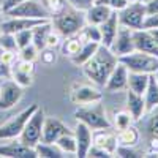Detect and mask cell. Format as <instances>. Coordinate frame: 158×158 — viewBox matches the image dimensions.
Wrapping results in <instances>:
<instances>
[{
  "instance_id": "603a6c76",
  "label": "cell",
  "mask_w": 158,
  "mask_h": 158,
  "mask_svg": "<svg viewBox=\"0 0 158 158\" xmlns=\"http://www.w3.org/2000/svg\"><path fill=\"white\" fill-rule=\"evenodd\" d=\"M141 139V131L135 127V125H130L123 130H118L117 131V141H118V146H125V147H136L138 142Z\"/></svg>"
},
{
  "instance_id": "ab89813d",
  "label": "cell",
  "mask_w": 158,
  "mask_h": 158,
  "mask_svg": "<svg viewBox=\"0 0 158 158\" xmlns=\"http://www.w3.org/2000/svg\"><path fill=\"white\" fill-rule=\"evenodd\" d=\"M41 2L44 3V6L51 11V16L52 15H56V13H59L65 3H67V0H41Z\"/></svg>"
},
{
  "instance_id": "d6986e66",
  "label": "cell",
  "mask_w": 158,
  "mask_h": 158,
  "mask_svg": "<svg viewBox=\"0 0 158 158\" xmlns=\"http://www.w3.org/2000/svg\"><path fill=\"white\" fill-rule=\"evenodd\" d=\"M94 144L106 152H109L112 156H115V150L118 147V141H117V131L111 128H101L94 131Z\"/></svg>"
},
{
  "instance_id": "681fc988",
  "label": "cell",
  "mask_w": 158,
  "mask_h": 158,
  "mask_svg": "<svg viewBox=\"0 0 158 158\" xmlns=\"http://www.w3.org/2000/svg\"><path fill=\"white\" fill-rule=\"evenodd\" d=\"M128 2H138V3H147L150 0H128Z\"/></svg>"
},
{
  "instance_id": "f546056e",
  "label": "cell",
  "mask_w": 158,
  "mask_h": 158,
  "mask_svg": "<svg viewBox=\"0 0 158 158\" xmlns=\"http://www.w3.org/2000/svg\"><path fill=\"white\" fill-rule=\"evenodd\" d=\"M54 144H56V146H57L65 155H76L77 144H76V138H74V135H73V131H71V133H67V135L60 136Z\"/></svg>"
},
{
  "instance_id": "f6af8a7d",
  "label": "cell",
  "mask_w": 158,
  "mask_h": 158,
  "mask_svg": "<svg viewBox=\"0 0 158 158\" xmlns=\"http://www.w3.org/2000/svg\"><path fill=\"white\" fill-rule=\"evenodd\" d=\"M22 2H25V0H3L2 8H3V11L6 13V11H10L11 8H15V6H18L19 3H22Z\"/></svg>"
},
{
  "instance_id": "5b68a950",
  "label": "cell",
  "mask_w": 158,
  "mask_h": 158,
  "mask_svg": "<svg viewBox=\"0 0 158 158\" xmlns=\"http://www.w3.org/2000/svg\"><path fill=\"white\" fill-rule=\"evenodd\" d=\"M44 118L46 114L43 111V108H36L33 111V114L30 115V118L25 123L24 130L21 136L18 138L19 142H22L24 146H29V147H35L36 144L41 141V135H43V123H44Z\"/></svg>"
},
{
  "instance_id": "f1b7e54d",
  "label": "cell",
  "mask_w": 158,
  "mask_h": 158,
  "mask_svg": "<svg viewBox=\"0 0 158 158\" xmlns=\"http://www.w3.org/2000/svg\"><path fill=\"white\" fill-rule=\"evenodd\" d=\"M98 48H100V43H84L81 51H79L74 57H71L70 60L76 65V67H82V65L97 52Z\"/></svg>"
},
{
  "instance_id": "7bdbcfd3",
  "label": "cell",
  "mask_w": 158,
  "mask_h": 158,
  "mask_svg": "<svg viewBox=\"0 0 158 158\" xmlns=\"http://www.w3.org/2000/svg\"><path fill=\"white\" fill-rule=\"evenodd\" d=\"M97 2L111 6L114 11H118V10H122V8L128 3V0H97Z\"/></svg>"
},
{
  "instance_id": "f35d334b",
  "label": "cell",
  "mask_w": 158,
  "mask_h": 158,
  "mask_svg": "<svg viewBox=\"0 0 158 158\" xmlns=\"http://www.w3.org/2000/svg\"><path fill=\"white\" fill-rule=\"evenodd\" d=\"M142 29L146 30H156L158 29V13H147L142 22Z\"/></svg>"
},
{
  "instance_id": "e0dca14e",
  "label": "cell",
  "mask_w": 158,
  "mask_h": 158,
  "mask_svg": "<svg viewBox=\"0 0 158 158\" xmlns=\"http://www.w3.org/2000/svg\"><path fill=\"white\" fill-rule=\"evenodd\" d=\"M133 40H135V51L147 52V54L158 57V44L150 30H146V29L133 30Z\"/></svg>"
},
{
  "instance_id": "ba28073f",
  "label": "cell",
  "mask_w": 158,
  "mask_h": 158,
  "mask_svg": "<svg viewBox=\"0 0 158 158\" xmlns=\"http://www.w3.org/2000/svg\"><path fill=\"white\" fill-rule=\"evenodd\" d=\"M6 18H32V19H51V11L44 6L41 2H35V0H25V2L19 3L18 6L11 8L10 11L5 13Z\"/></svg>"
},
{
  "instance_id": "2e32d148",
  "label": "cell",
  "mask_w": 158,
  "mask_h": 158,
  "mask_svg": "<svg viewBox=\"0 0 158 158\" xmlns=\"http://www.w3.org/2000/svg\"><path fill=\"white\" fill-rule=\"evenodd\" d=\"M128 74H130L128 68L118 60V63L111 71L106 84H104V89L108 92H120V90L127 89L128 87Z\"/></svg>"
},
{
  "instance_id": "74e56055",
  "label": "cell",
  "mask_w": 158,
  "mask_h": 158,
  "mask_svg": "<svg viewBox=\"0 0 158 158\" xmlns=\"http://www.w3.org/2000/svg\"><path fill=\"white\" fill-rule=\"evenodd\" d=\"M115 156H120V158H139L144 156L142 153L136 152L135 147H125V146H118L115 150Z\"/></svg>"
},
{
  "instance_id": "ffe728a7",
  "label": "cell",
  "mask_w": 158,
  "mask_h": 158,
  "mask_svg": "<svg viewBox=\"0 0 158 158\" xmlns=\"http://www.w3.org/2000/svg\"><path fill=\"white\" fill-rule=\"evenodd\" d=\"M127 111L131 114V117L135 118V122L141 120V118L147 114L144 95L136 94V92L127 89Z\"/></svg>"
},
{
  "instance_id": "7402d4cb",
  "label": "cell",
  "mask_w": 158,
  "mask_h": 158,
  "mask_svg": "<svg viewBox=\"0 0 158 158\" xmlns=\"http://www.w3.org/2000/svg\"><path fill=\"white\" fill-rule=\"evenodd\" d=\"M118 16H117V11H112V15L104 21L101 25H100V32H101V44L106 46V48H111L114 38L118 32Z\"/></svg>"
},
{
  "instance_id": "836d02e7",
  "label": "cell",
  "mask_w": 158,
  "mask_h": 158,
  "mask_svg": "<svg viewBox=\"0 0 158 158\" xmlns=\"http://www.w3.org/2000/svg\"><path fill=\"white\" fill-rule=\"evenodd\" d=\"M38 60L41 62L43 65H54L56 60H57V52H56V48H43L40 51V56H38Z\"/></svg>"
},
{
  "instance_id": "44dd1931",
  "label": "cell",
  "mask_w": 158,
  "mask_h": 158,
  "mask_svg": "<svg viewBox=\"0 0 158 158\" xmlns=\"http://www.w3.org/2000/svg\"><path fill=\"white\" fill-rule=\"evenodd\" d=\"M112 8L104 5V3H98L95 2L92 6H89L84 15H85V22L87 24H94V25H101L104 21H106L111 15H112Z\"/></svg>"
},
{
  "instance_id": "b9f144b4",
  "label": "cell",
  "mask_w": 158,
  "mask_h": 158,
  "mask_svg": "<svg viewBox=\"0 0 158 158\" xmlns=\"http://www.w3.org/2000/svg\"><path fill=\"white\" fill-rule=\"evenodd\" d=\"M87 156H90V158H111L112 155H111L109 152H106L104 149L95 146V144H92V147H90L89 152H87Z\"/></svg>"
},
{
  "instance_id": "d4e9b609",
  "label": "cell",
  "mask_w": 158,
  "mask_h": 158,
  "mask_svg": "<svg viewBox=\"0 0 158 158\" xmlns=\"http://www.w3.org/2000/svg\"><path fill=\"white\" fill-rule=\"evenodd\" d=\"M82 44H84V41H82V38L79 36V33L63 38V41H62V44H60L62 54H63L65 57L71 59V57H74V56L77 54L79 51H81Z\"/></svg>"
},
{
  "instance_id": "83f0119b",
  "label": "cell",
  "mask_w": 158,
  "mask_h": 158,
  "mask_svg": "<svg viewBox=\"0 0 158 158\" xmlns=\"http://www.w3.org/2000/svg\"><path fill=\"white\" fill-rule=\"evenodd\" d=\"M52 30V22L51 21H46L43 24L36 25L33 29V35H32V43L41 51L43 48H46V40H48V35L49 32Z\"/></svg>"
},
{
  "instance_id": "ac0fdd59",
  "label": "cell",
  "mask_w": 158,
  "mask_h": 158,
  "mask_svg": "<svg viewBox=\"0 0 158 158\" xmlns=\"http://www.w3.org/2000/svg\"><path fill=\"white\" fill-rule=\"evenodd\" d=\"M0 156L5 158H36L35 147L24 146L18 139H13V142L0 144Z\"/></svg>"
},
{
  "instance_id": "8d00e7d4",
  "label": "cell",
  "mask_w": 158,
  "mask_h": 158,
  "mask_svg": "<svg viewBox=\"0 0 158 158\" xmlns=\"http://www.w3.org/2000/svg\"><path fill=\"white\" fill-rule=\"evenodd\" d=\"M150 114V118L147 122V135L149 138H158V108H155Z\"/></svg>"
},
{
  "instance_id": "7c38bea8",
  "label": "cell",
  "mask_w": 158,
  "mask_h": 158,
  "mask_svg": "<svg viewBox=\"0 0 158 158\" xmlns=\"http://www.w3.org/2000/svg\"><path fill=\"white\" fill-rule=\"evenodd\" d=\"M111 51L117 57H123L130 52L135 51V40H133V30L128 27H118V32L111 44Z\"/></svg>"
},
{
  "instance_id": "9c48e42d",
  "label": "cell",
  "mask_w": 158,
  "mask_h": 158,
  "mask_svg": "<svg viewBox=\"0 0 158 158\" xmlns=\"http://www.w3.org/2000/svg\"><path fill=\"white\" fill-rule=\"evenodd\" d=\"M70 100L76 106L94 104L103 100V92L94 82L92 84H74L70 92Z\"/></svg>"
},
{
  "instance_id": "cb8c5ba5",
  "label": "cell",
  "mask_w": 158,
  "mask_h": 158,
  "mask_svg": "<svg viewBox=\"0 0 158 158\" xmlns=\"http://www.w3.org/2000/svg\"><path fill=\"white\" fill-rule=\"evenodd\" d=\"M150 76H152V74L130 71V74H128V87H127V89L136 92V94L144 95V92H146V89H147V85H149Z\"/></svg>"
},
{
  "instance_id": "e575fe53",
  "label": "cell",
  "mask_w": 158,
  "mask_h": 158,
  "mask_svg": "<svg viewBox=\"0 0 158 158\" xmlns=\"http://www.w3.org/2000/svg\"><path fill=\"white\" fill-rule=\"evenodd\" d=\"M0 49H3V51H19L15 35L6 33V32L0 33Z\"/></svg>"
},
{
  "instance_id": "1f68e13d",
  "label": "cell",
  "mask_w": 158,
  "mask_h": 158,
  "mask_svg": "<svg viewBox=\"0 0 158 158\" xmlns=\"http://www.w3.org/2000/svg\"><path fill=\"white\" fill-rule=\"evenodd\" d=\"M133 123H135V118L131 117V114L125 109V111L115 112L112 127L115 128V131H118V130H123V128H127V127H130V125H133Z\"/></svg>"
},
{
  "instance_id": "6da1fadb",
  "label": "cell",
  "mask_w": 158,
  "mask_h": 158,
  "mask_svg": "<svg viewBox=\"0 0 158 158\" xmlns=\"http://www.w3.org/2000/svg\"><path fill=\"white\" fill-rule=\"evenodd\" d=\"M118 63V57L111 51V48H106L100 44L97 52L92 56L84 65H82V71L89 81L97 84L98 87H104L111 71L114 67Z\"/></svg>"
},
{
  "instance_id": "7a4b0ae2",
  "label": "cell",
  "mask_w": 158,
  "mask_h": 158,
  "mask_svg": "<svg viewBox=\"0 0 158 158\" xmlns=\"http://www.w3.org/2000/svg\"><path fill=\"white\" fill-rule=\"evenodd\" d=\"M51 22H52L54 30H57L63 38L79 33L81 29L87 24L84 11L74 8L73 5H70L68 0H67L65 6L59 13H56V15L51 16Z\"/></svg>"
},
{
  "instance_id": "277c9868",
  "label": "cell",
  "mask_w": 158,
  "mask_h": 158,
  "mask_svg": "<svg viewBox=\"0 0 158 158\" xmlns=\"http://www.w3.org/2000/svg\"><path fill=\"white\" fill-rule=\"evenodd\" d=\"M118 60L128 68V71H133V73L155 74L158 71V57L147 54V52L133 51L123 57H118Z\"/></svg>"
},
{
  "instance_id": "ee69618b",
  "label": "cell",
  "mask_w": 158,
  "mask_h": 158,
  "mask_svg": "<svg viewBox=\"0 0 158 158\" xmlns=\"http://www.w3.org/2000/svg\"><path fill=\"white\" fill-rule=\"evenodd\" d=\"M95 2H97V0H68L70 5H73L77 10H82V11H85L89 6H92Z\"/></svg>"
},
{
  "instance_id": "3957f363",
  "label": "cell",
  "mask_w": 158,
  "mask_h": 158,
  "mask_svg": "<svg viewBox=\"0 0 158 158\" xmlns=\"http://www.w3.org/2000/svg\"><path fill=\"white\" fill-rule=\"evenodd\" d=\"M74 118L76 122H82L92 130H101V128H111L112 122L106 115L101 101L94 103V104H85V106H79L74 111Z\"/></svg>"
},
{
  "instance_id": "bcb514c9",
  "label": "cell",
  "mask_w": 158,
  "mask_h": 158,
  "mask_svg": "<svg viewBox=\"0 0 158 158\" xmlns=\"http://www.w3.org/2000/svg\"><path fill=\"white\" fill-rule=\"evenodd\" d=\"M146 11L147 13H158V0H150V2H147Z\"/></svg>"
},
{
  "instance_id": "9a60e30c",
  "label": "cell",
  "mask_w": 158,
  "mask_h": 158,
  "mask_svg": "<svg viewBox=\"0 0 158 158\" xmlns=\"http://www.w3.org/2000/svg\"><path fill=\"white\" fill-rule=\"evenodd\" d=\"M46 21H51V19H32V18H21V16L5 18L2 21V24H0V30L6 32V33H16V32H21V30L33 29V27H36V25L43 24Z\"/></svg>"
},
{
  "instance_id": "c3c4849f",
  "label": "cell",
  "mask_w": 158,
  "mask_h": 158,
  "mask_svg": "<svg viewBox=\"0 0 158 158\" xmlns=\"http://www.w3.org/2000/svg\"><path fill=\"white\" fill-rule=\"evenodd\" d=\"M152 33H153V36H155V41H156V44H158V29L156 30H150Z\"/></svg>"
},
{
  "instance_id": "484cf974",
  "label": "cell",
  "mask_w": 158,
  "mask_h": 158,
  "mask_svg": "<svg viewBox=\"0 0 158 158\" xmlns=\"http://www.w3.org/2000/svg\"><path fill=\"white\" fill-rule=\"evenodd\" d=\"M144 101H146V111L147 114L152 112L155 108H158V81L155 79V76H150L149 85L144 92Z\"/></svg>"
},
{
  "instance_id": "60d3db41",
  "label": "cell",
  "mask_w": 158,
  "mask_h": 158,
  "mask_svg": "<svg viewBox=\"0 0 158 158\" xmlns=\"http://www.w3.org/2000/svg\"><path fill=\"white\" fill-rule=\"evenodd\" d=\"M62 35L57 32V30H54V27H52V30L49 32V35H48V40H46V46L48 48H59L60 44H62Z\"/></svg>"
},
{
  "instance_id": "5bb4252c",
  "label": "cell",
  "mask_w": 158,
  "mask_h": 158,
  "mask_svg": "<svg viewBox=\"0 0 158 158\" xmlns=\"http://www.w3.org/2000/svg\"><path fill=\"white\" fill-rule=\"evenodd\" d=\"M73 135H74L76 144H77L76 156L77 158H85L89 149L92 147V144H94V130L89 128L82 122H76V127L73 130Z\"/></svg>"
},
{
  "instance_id": "4316f807",
  "label": "cell",
  "mask_w": 158,
  "mask_h": 158,
  "mask_svg": "<svg viewBox=\"0 0 158 158\" xmlns=\"http://www.w3.org/2000/svg\"><path fill=\"white\" fill-rule=\"evenodd\" d=\"M36 158H63L67 156L54 142H43L40 141L35 146Z\"/></svg>"
},
{
  "instance_id": "52a82bcc",
  "label": "cell",
  "mask_w": 158,
  "mask_h": 158,
  "mask_svg": "<svg viewBox=\"0 0 158 158\" xmlns=\"http://www.w3.org/2000/svg\"><path fill=\"white\" fill-rule=\"evenodd\" d=\"M146 3H138V2H128L122 10L117 11L118 24L122 27H128L131 30L142 29V22L146 18Z\"/></svg>"
},
{
  "instance_id": "8992f818",
  "label": "cell",
  "mask_w": 158,
  "mask_h": 158,
  "mask_svg": "<svg viewBox=\"0 0 158 158\" xmlns=\"http://www.w3.org/2000/svg\"><path fill=\"white\" fill-rule=\"evenodd\" d=\"M38 108V104H30L29 108L22 109L19 114L13 115L11 118L5 123L0 125V141H13V139H18L22 133V130L27 123V120L30 118V115L33 114V111Z\"/></svg>"
},
{
  "instance_id": "d590c367",
  "label": "cell",
  "mask_w": 158,
  "mask_h": 158,
  "mask_svg": "<svg viewBox=\"0 0 158 158\" xmlns=\"http://www.w3.org/2000/svg\"><path fill=\"white\" fill-rule=\"evenodd\" d=\"M35 29V27H33ZM33 29H27V30H21V32H16L13 33L16 38V44H18V49H22L25 46H29L32 43V35H33Z\"/></svg>"
},
{
  "instance_id": "816d5d0a",
  "label": "cell",
  "mask_w": 158,
  "mask_h": 158,
  "mask_svg": "<svg viewBox=\"0 0 158 158\" xmlns=\"http://www.w3.org/2000/svg\"><path fill=\"white\" fill-rule=\"evenodd\" d=\"M2 3H3V0H0V5H2Z\"/></svg>"
},
{
  "instance_id": "4fadbf2b",
  "label": "cell",
  "mask_w": 158,
  "mask_h": 158,
  "mask_svg": "<svg viewBox=\"0 0 158 158\" xmlns=\"http://www.w3.org/2000/svg\"><path fill=\"white\" fill-rule=\"evenodd\" d=\"M67 133H71V130L59 117L46 115L44 123H43V135H41L43 142H56L60 136L67 135Z\"/></svg>"
},
{
  "instance_id": "f907efd6",
  "label": "cell",
  "mask_w": 158,
  "mask_h": 158,
  "mask_svg": "<svg viewBox=\"0 0 158 158\" xmlns=\"http://www.w3.org/2000/svg\"><path fill=\"white\" fill-rule=\"evenodd\" d=\"M153 76H155V79H156V81H158V71H156V73H155Z\"/></svg>"
},
{
  "instance_id": "30bf717a",
  "label": "cell",
  "mask_w": 158,
  "mask_h": 158,
  "mask_svg": "<svg viewBox=\"0 0 158 158\" xmlns=\"http://www.w3.org/2000/svg\"><path fill=\"white\" fill-rule=\"evenodd\" d=\"M33 76H35V62H27L18 57V60L10 68V79L16 81L24 89L33 84Z\"/></svg>"
},
{
  "instance_id": "7dc6e473",
  "label": "cell",
  "mask_w": 158,
  "mask_h": 158,
  "mask_svg": "<svg viewBox=\"0 0 158 158\" xmlns=\"http://www.w3.org/2000/svg\"><path fill=\"white\" fill-rule=\"evenodd\" d=\"M5 18H6V16H5V11H3L2 5H0V24H2V21H3Z\"/></svg>"
},
{
  "instance_id": "d6a6232c",
  "label": "cell",
  "mask_w": 158,
  "mask_h": 158,
  "mask_svg": "<svg viewBox=\"0 0 158 158\" xmlns=\"http://www.w3.org/2000/svg\"><path fill=\"white\" fill-rule=\"evenodd\" d=\"M38 56H40V49L33 43H30L29 46H25V48L18 51V57L22 59V60H27V62H36Z\"/></svg>"
},
{
  "instance_id": "8fae6325",
  "label": "cell",
  "mask_w": 158,
  "mask_h": 158,
  "mask_svg": "<svg viewBox=\"0 0 158 158\" xmlns=\"http://www.w3.org/2000/svg\"><path fill=\"white\" fill-rule=\"evenodd\" d=\"M24 95V87H21L16 81H5L0 85V111L13 109L21 101Z\"/></svg>"
},
{
  "instance_id": "4dcf8cb0",
  "label": "cell",
  "mask_w": 158,
  "mask_h": 158,
  "mask_svg": "<svg viewBox=\"0 0 158 158\" xmlns=\"http://www.w3.org/2000/svg\"><path fill=\"white\" fill-rule=\"evenodd\" d=\"M79 36L82 38L84 43H100L101 44V32H100V25L94 24H85L79 32Z\"/></svg>"
},
{
  "instance_id": "f5cc1de1",
  "label": "cell",
  "mask_w": 158,
  "mask_h": 158,
  "mask_svg": "<svg viewBox=\"0 0 158 158\" xmlns=\"http://www.w3.org/2000/svg\"><path fill=\"white\" fill-rule=\"evenodd\" d=\"M0 33H2V30H0Z\"/></svg>"
}]
</instances>
